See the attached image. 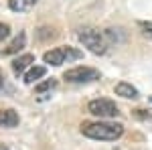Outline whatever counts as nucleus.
I'll use <instances>...</instances> for the list:
<instances>
[{
    "label": "nucleus",
    "mask_w": 152,
    "mask_h": 150,
    "mask_svg": "<svg viewBox=\"0 0 152 150\" xmlns=\"http://www.w3.org/2000/svg\"><path fill=\"white\" fill-rule=\"evenodd\" d=\"M81 134L91 140H118L124 134L122 124H112V122H83L81 124Z\"/></svg>",
    "instance_id": "f257e3e1"
},
{
    "label": "nucleus",
    "mask_w": 152,
    "mask_h": 150,
    "mask_svg": "<svg viewBox=\"0 0 152 150\" xmlns=\"http://www.w3.org/2000/svg\"><path fill=\"white\" fill-rule=\"evenodd\" d=\"M77 39L83 47H87V51H91L94 55H104L110 47V39H107V33L104 31H97V29H91V26H85L77 33Z\"/></svg>",
    "instance_id": "f03ea898"
},
{
    "label": "nucleus",
    "mask_w": 152,
    "mask_h": 150,
    "mask_svg": "<svg viewBox=\"0 0 152 150\" xmlns=\"http://www.w3.org/2000/svg\"><path fill=\"white\" fill-rule=\"evenodd\" d=\"M81 57H83V53L77 51V49H73V47H57V49L47 51L43 55L45 63L53 65V67H59V65L69 63V61H77V59H81Z\"/></svg>",
    "instance_id": "7ed1b4c3"
},
{
    "label": "nucleus",
    "mask_w": 152,
    "mask_h": 150,
    "mask_svg": "<svg viewBox=\"0 0 152 150\" xmlns=\"http://www.w3.org/2000/svg\"><path fill=\"white\" fill-rule=\"evenodd\" d=\"M63 79L69 81V83H89V81L99 79V71L94 69V67H73V69H67L63 73Z\"/></svg>",
    "instance_id": "20e7f679"
},
{
    "label": "nucleus",
    "mask_w": 152,
    "mask_h": 150,
    "mask_svg": "<svg viewBox=\"0 0 152 150\" xmlns=\"http://www.w3.org/2000/svg\"><path fill=\"white\" fill-rule=\"evenodd\" d=\"M87 110L89 114L97 116V118H116L120 114L118 105L112 102V100H105V97H99V100H91L87 104Z\"/></svg>",
    "instance_id": "39448f33"
},
{
    "label": "nucleus",
    "mask_w": 152,
    "mask_h": 150,
    "mask_svg": "<svg viewBox=\"0 0 152 150\" xmlns=\"http://www.w3.org/2000/svg\"><path fill=\"white\" fill-rule=\"evenodd\" d=\"M31 63H35V55H31V53L20 55V57H16L12 61V71L16 75H23L24 69H31Z\"/></svg>",
    "instance_id": "423d86ee"
},
{
    "label": "nucleus",
    "mask_w": 152,
    "mask_h": 150,
    "mask_svg": "<svg viewBox=\"0 0 152 150\" xmlns=\"http://www.w3.org/2000/svg\"><path fill=\"white\" fill-rule=\"evenodd\" d=\"M20 122L18 114L14 110H0V128H16Z\"/></svg>",
    "instance_id": "0eeeda50"
},
{
    "label": "nucleus",
    "mask_w": 152,
    "mask_h": 150,
    "mask_svg": "<svg viewBox=\"0 0 152 150\" xmlns=\"http://www.w3.org/2000/svg\"><path fill=\"white\" fill-rule=\"evenodd\" d=\"M116 95H122V97H126V100H136V97H138V89H136L132 83L120 81V83H116Z\"/></svg>",
    "instance_id": "6e6552de"
},
{
    "label": "nucleus",
    "mask_w": 152,
    "mask_h": 150,
    "mask_svg": "<svg viewBox=\"0 0 152 150\" xmlns=\"http://www.w3.org/2000/svg\"><path fill=\"white\" fill-rule=\"evenodd\" d=\"M24 45H26V35H24V33H18V35L14 37V41H12L10 45L6 47V49H4L2 53H4V55H14V53L23 51Z\"/></svg>",
    "instance_id": "1a4fd4ad"
},
{
    "label": "nucleus",
    "mask_w": 152,
    "mask_h": 150,
    "mask_svg": "<svg viewBox=\"0 0 152 150\" xmlns=\"http://www.w3.org/2000/svg\"><path fill=\"white\" fill-rule=\"evenodd\" d=\"M45 73H47L45 67H41V65H33L31 69L24 73V83H28V85H31V83H35L37 79H41Z\"/></svg>",
    "instance_id": "9d476101"
},
{
    "label": "nucleus",
    "mask_w": 152,
    "mask_h": 150,
    "mask_svg": "<svg viewBox=\"0 0 152 150\" xmlns=\"http://www.w3.org/2000/svg\"><path fill=\"white\" fill-rule=\"evenodd\" d=\"M37 2L39 0H8V6L14 12H24V10H28V8H33Z\"/></svg>",
    "instance_id": "9b49d317"
},
{
    "label": "nucleus",
    "mask_w": 152,
    "mask_h": 150,
    "mask_svg": "<svg viewBox=\"0 0 152 150\" xmlns=\"http://www.w3.org/2000/svg\"><path fill=\"white\" fill-rule=\"evenodd\" d=\"M55 85H57V81H55L53 77H51V79L43 81V83H39V85L35 87V91H37V93H45V91H49V89H53Z\"/></svg>",
    "instance_id": "f8f14e48"
},
{
    "label": "nucleus",
    "mask_w": 152,
    "mask_h": 150,
    "mask_svg": "<svg viewBox=\"0 0 152 150\" xmlns=\"http://www.w3.org/2000/svg\"><path fill=\"white\" fill-rule=\"evenodd\" d=\"M138 26H140L142 35L148 37V39H152V20H140V23H138Z\"/></svg>",
    "instance_id": "ddd939ff"
},
{
    "label": "nucleus",
    "mask_w": 152,
    "mask_h": 150,
    "mask_svg": "<svg viewBox=\"0 0 152 150\" xmlns=\"http://www.w3.org/2000/svg\"><path fill=\"white\" fill-rule=\"evenodd\" d=\"M134 116L140 120H148V118H152V112L150 110H134Z\"/></svg>",
    "instance_id": "4468645a"
},
{
    "label": "nucleus",
    "mask_w": 152,
    "mask_h": 150,
    "mask_svg": "<svg viewBox=\"0 0 152 150\" xmlns=\"http://www.w3.org/2000/svg\"><path fill=\"white\" fill-rule=\"evenodd\" d=\"M10 35V29H8V24H4V23H0V43L6 39V37Z\"/></svg>",
    "instance_id": "2eb2a0df"
},
{
    "label": "nucleus",
    "mask_w": 152,
    "mask_h": 150,
    "mask_svg": "<svg viewBox=\"0 0 152 150\" xmlns=\"http://www.w3.org/2000/svg\"><path fill=\"white\" fill-rule=\"evenodd\" d=\"M0 150H10L8 146H4V144H0Z\"/></svg>",
    "instance_id": "dca6fc26"
},
{
    "label": "nucleus",
    "mask_w": 152,
    "mask_h": 150,
    "mask_svg": "<svg viewBox=\"0 0 152 150\" xmlns=\"http://www.w3.org/2000/svg\"><path fill=\"white\" fill-rule=\"evenodd\" d=\"M2 83H4V79H2V73H0V87H2Z\"/></svg>",
    "instance_id": "f3484780"
}]
</instances>
